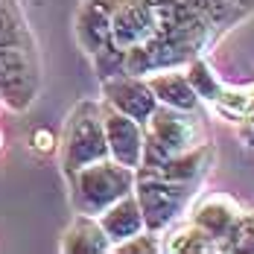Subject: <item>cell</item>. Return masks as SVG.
Wrapping results in <instances>:
<instances>
[{"label": "cell", "mask_w": 254, "mask_h": 254, "mask_svg": "<svg viewBox=\"0 0 254 254\" xmlns=\"http://www.w3.org/2000/svg\"><path fill=\"white\" fill-rule=\"evenodd\" d=\"M199 143H204V128L196 111L158 105L143 123V161L137 170H152L167 158L187 152Z\"/></svg>", "instance_id": "6da1fadb"}, {"label": "cell", "mask_w": 254, "mask_h": 254, "mask_svg": "<svg viewBox=\"0 0 254 254\" xmlns=\"http://www.w3.org/2000/svg\"><path fill=\"white\" fill-rule=\"evenodd\" d=\"M70 202L76 213L100 216L108 204L128 196L134 190V170L117 164L114 158H102L76 173H70Z\"/></svg>", "instance_id": "7a4b0ae2"}, {"label": "cell", "mask_w": 254, "mask_h": 254, "mask_svg": "<svg viewBox=\"0 0 254 254\" xmlns=\"http://www.w3.org/2000/svg\"><path fill=\"white\" fill-rule=\"evenodd\" d=\"M108 158L105 126H102V102L85 100L70 111L62 131V170L70 176L82 167Z\"/></svg>", "instance_id": "3957f363"}, {"label": "cell", "mask_w": 254, "mask_h": 254, "mask_svg": "<svg viewBox=\"0 0 254 254\" xmlns=\"http://www.w3.org/2000/svg\"><path fill=\"white\" fill-rule=\"evenodd\" d=\"M193 196V184L167 181L152 173H134V199L140 204L143 222L155 234H164L176 225V219L184 213V207Z\"/></svg>", "instance_id": "277c9868"}, {"label": "cell", "mask_w": 254, "mask_h": 254, "mask_svg": "<svg viewBox=\"0 0 254 254\" xmlns=\"http://www.w3.org/2000/svg\"><path fill=\"white\" fill-rule=\"evenodd\" d=\"M38 94V70L24 44L0 47V100L15 111H26Z\"/></svg>", "instance_id": "5b68a950"}, {"label": "cell", "mask_w": 254, "mask_h": 254, "mask_svg": "<svg viewBox=\"0 0 254 254\" xmlns=\"http://www.w3.org/2000/svg\"><path fill=\"white\" fill-rule=\"evenodd\" d=\"M193 56L190 47L178 44L173 38H164V35H149L146 41L134 44L126 50V62H123V73H131V76H149V73H158V70H170V67H184Z\"/></svg>", "instance_id": "8992f818"}, {"label": "cell", "mask_w": 254, "mask_h": 254, "mask_svg": "<svg viewBox=\"0 0 254 254\" xmlns=\"http://www.w3.org/2000/svg\"><path fill=\"white\" fill-rule=\"evenodd\" d=\"M102 102L137 123H146L149 114L158 108L149 82L143 76H131V73H117L111 79H102Z\"/></svg>", "instance_id": "52a82bcc"}, {"label": "cell", "mask_w": 254, "mask_h": 254, "mask_svg": "<svg viewBox=\"0 0 254 254\" xmlns=\"http://www.w3.org/2000/svg\"><path fill=\"white\" fill-rule=\"evenodd\" d=\"M102 126H105V143H108V158L123 164L137 173L143 161V123L120 114L117 108L102 102Z\"/></svg>", "instance_id": "ba28073f"}, {"label": "cell", "mask_w": 254, "mask_h": 254, "mask_svg": "<svg viewBox=\"0 0 254 254\" xmlns=\"http://www.w3.org/2000/svg\"><path fill=\"white\" fill-rule=\"evenodd\" d=\"M240 216H243V207L228 193H207L190 210V222H196L202 231H207L219 243V252H222V240L231 234Z\"/></svg>", "instance_id": "9c48e42d"}, {"label": "cell", "mask_w": 254, "mask_h": 254, "mask_svg": "<svg viewBox=\"0 0 254 254\" xmlns=\"http://www.w3.org/2000/svg\"><path fill=\"white\" fill-rule=\"evenodd\" d=\"M120 0H85L76 12V38L82 50L97 53L111 41V15Z\"/></svg>", "instance_id": "30bf717a"}, {"label": "cell", "mask_w": 254, "mask_h": 254, "mask_svg": "<svg viewBox=\"0 0 254 254\" xmlns=\"http://www.w3.org/2000/svg\"><path fill=\"white\" fill-rule=\"evenodd\" d=\"M210 164H213V146L204 140L199 146H193V149H187V152H181V155H173L164 164H158L152 170H140V173H152V176L167 178V181L193 184L196 187L204 178V173L210 170Z\"/></svg>", "instance_id": "8fae6325"}, {"label": "cell", "mask_w": 254, "mask_h": 254, "mask_svg": "<svg viewBox=\"0 0 254 254\" xmlns=\"http://www.w3.org/2000/svg\"><path fill=\"white\" fill-rule=\"evenodd\" d=\"M152 88L158 105H170V108H178V111H196L199 108V94L193 91L187 73H181L178 67H170V70H158V73H149L143 76Z\"/></svg>", "instance_id": "7c38bea8"}, {"label": "cell", "mask_w": 254, "mask_h": 254, "mask_svg": "<svg viewBox=\"0 0 254 254\" xmlns=\"http://www.w3.org/2000/svg\"><path fill=\"white\" fill-rule=\"evenodd\" d=\"M97 219H100L105 237L111 240V249L117 243H123V240H128V237H134V234H140V231L146 228L143 213H140V204L134 199V190L128 196H123V199H117L114 204H108Z\"/></svg>", "instance_id": "4fadbf2b"}, {"label": "cell", "mask_w": 254, "mask_h": 254, "mask_svg": "<svg viewBox=\"0 0 254 254\" xmlns=\"http://www.w3.org/2000/svg\"><path fill=\"white\" fill-rule=\"evenodd\" d=\"M59 249L67 254H108L111 252V240L105 237L97 216L76 213V219L62 234Z\"/></svg>", "instance_id": "5bb4252c"}, {"label": "cell", "mask_w": 254, "mask_h": 254, "mask_svg": "<svg viewBox=\"0 0 254 254\" xmlns=\"http://www.w3.org/2000/svg\"><path fill=\"white\" fill-rule=\"evenodd\" d=\"M164 252L173 254H207V252H219V243L202 231L196 222H187L181 228H173L170 237L164 240Z\"/></svg>", "instance_id": "9a60e30c"}, {"label": "cell", "mask_w": 254, "mask_h": 254, "mask_svg": "<svg viewBox=\"0 0 254 254\" xmlns=\"http://www.w3.org/2000/svg\"><path fill=\"white\" fill-rule=\"evenodd\" d=\"M187 70V79H190V85H193V91L199 94V100H207V102H213L219 94H222V82H219V76L213 73V67L204 62L202 56H193L187 64H184Z\"/></svg>", "instance_id": "2e32d148"}, {"label": "cell", "mask_w": 254, "mask_h": 254, "mask_svg": "<svg viewBox=\"0 0 254 254\" xmlns=\"http://www.w3.org/2000/svg\"><path fill=\"white\" fill-rule=\"evenodd\" d=\"M26 32L21 12L15 6V0H0V47H15L24 44Z\"/></svg>", "instance_id": "e0dca14e"}, {"label": "cell", "mask_w": 254, "mask_h": 254, "mask_svg": "<svg viewBox=\"0 0 254 254\" xmlns=\"http://www.w3.org/2000/svg\"><path fill=\"white\" fill-rule=\"evenodd\" d=\"M178 3H184V6H190V9H196V12H202L213 26H228L231 21H237V18L243 15L231 0H178Z\"/></svg>", "instance_id": "ac0fdd59"}, {"label": "cell", "mask_w": 254, "mask_h": 254, "mask_svg": "<svg viewBox=\"0 0 254 254\" xmlns=\"http://www.w3.org/2000/svg\"><path fill=\"white\" fill-rule=\"evenodd\" d=\"M222 252H254V210H243L237 225L222 240Z\"/></svg>", "instance_id": "d6986e66"}, {"label": "cell", "mask_w": 254, "mask_h": 254, "mask_svg": "<svg viewBox=\"0 0 254 254\" xmlns=\"http://www.w3.org/2000/svg\"><path fill=\"white\" fill-rule=\"evenodd\" d=\"M94 59V70L100 73V79H111L117 73H123V62H126V50L117 47L114 41H108L105 47H100L97 53H91Z\"/></svg>", "instance_id": "ffe728a7"}, {"label": "cell", "mask_w": 254, "mask_h": 254, "mask_svg": "<svg viewBox=\"0 0 254 254\" xmlns=\"http://www.w3.org/2000/svg\"><path fill=\"white\" fill-rule=\"evenodd\" d=\"M111 252H117V254H158V252H164V237L149 231V228H143L140 234H134V237H128L123 243H117Z\"/></svg>", "instance_id": "44dd1931"}, {"label": "cell", "mask_w": 254, "mask_h": 254, "mask_svg": "<svg viewBox=\"0 0 254 254\" xmlns=\"http://www.w3.org/2000/svg\"><path fill=\"white\" fill-rule=\"evenodd\" d=\"M29 143H32L35 152H53L59 140H56V134H53L50 128H35L32 137H29Z\"/></svg>", "instance_id": "7402d4cb"}, {"label": "cell", "mask_w": 254, "mask_h": 254, "mask_svg": "<svg viewBox=\"0 0 254 254\" xmlns=\"http://www.w3.org/2000/svg\"><path fill=\"white\" fill-rule=\"evenodd\" d=\"M231 3H234V6H237V9H240L243 15H246V12H252V9H254V0H231Z\"/></svg>", "instance_id": "603a6c76"}, {"label": "cell", "mask_w": 254, "mask_h": 254, "mask_svg": "<svg viewBox=\"0 0 254 254\" xmlns=\"http://www.w3.org/2000/svg\"><path fill=\"white\" fill-rule=\"evenodd\" d=\"M0 149H3V137H0Z\"/></svg>", "instance_id": "cb8c5ba5"}]
</instances>
